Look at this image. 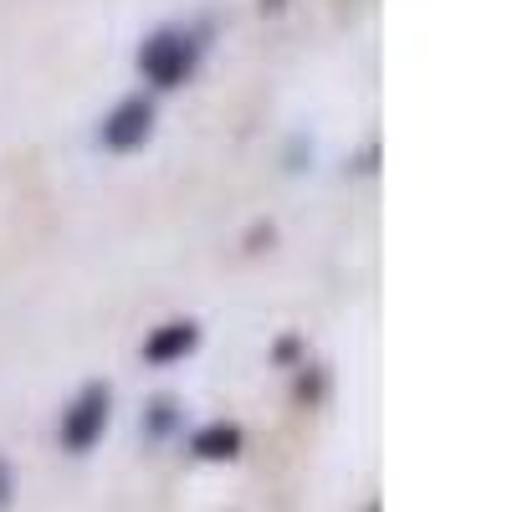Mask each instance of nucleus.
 Wrapping results in <instances>:
<instances>
[{
	"label": "nucleus",
	"instance_id": "f257e3e1",
	"mask_svg": "<svg viewBox=\"0 0 512 512\" xmlns=\"http://www.w3.org/2000/svg\"><path fill=\"white\" fill-rule=\"evenodd\" d=\"M200 41L190 31H159L139 47V72L154 82V88H180V82L195 72Z\"/></svg>",
	"mask_w": 512,
	"mask_h": 512
},
{
	"label": "nucleus",
	"instance_id": "f03ea898",
	"mask_svg": "<svg viewBox=\"0 0 512 512\" xmlns=\"http://www.w3.org/2000/svg\"><path fill=\"white\" fill-rule=\"evenodd\" d=\"M108 405H113L108 384H88V390L72 400V410H62V446L67 451H88L108 431Z\"/></svg>",
	"mask_w": 512,
	"mask_h": 512
},
{
	"label": "nucleus",
	"instance_id": "7ed1b4c3",
	"mask_svg": "<svg viewBox=\"0 0 512 512\" xmlns=\"http://www.w3.org/2000/svg\"><path fill=\"white\" fill-rule=\"evenodd\" d=\"M149 134H154V108H149L144 98H123V103L103 118L98 144H103L108 154H134V149H144Z\"/></svg>",
	"mask_w": 512,
	"mask_h": 512
},
{
	"label": "nucleus",
	"instance_id": "20e7f679",
	"mask_svg": "<svg viewBox=\"0 0 512 512\" xmlns=\"http://www.w3.org/2000/svg\"><path fill=\"white\" fill-rule=\"evenodd\" d=\"M195 344H200V328H195L190 318H185V323H164L159 333H149L144 359H149V364H175V359H185Z\"/></svg>",
	"mask_w": 512,
	"mask_h": 512
},
{
	"label": "nucleus",
	"instance_id": "39448f33",
	"mask_svg": "<svg viewBox=\"0 0 512 512\" xmlns=\"http://www.w3.org/2000/svg\"><path fill=\"white\" fill-rule=\"evenodd\" d=\"M190 451L205 456V461H231L241 451V431H236V425H226V420H216V425H205V431H195Z\"/></svg>",
	"mask_w": 512,
	"mask_h": 512
},
{
	"label": "nucleus",
	"instance_id": "423d86ee",
	"mask_svg": "<svg viewBox=\"0 0 512 512\" xmlns=\"http://www.w3.org/2000/svg\"><path fill=\"white\" fill-rule=\"evenodd\" d=\"M0 502H6V472H0Z\"/></svg>",
	"mask_w": 512,
	"mask_h": 512
}]
</instances>
